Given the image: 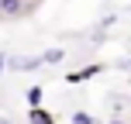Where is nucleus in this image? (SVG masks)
<instances>
[{
	"mask_svg": "<svg viewBox=\"0 0 131 124\" xmlns=\"http://www.w3.org/2000/svg\"><path fill=\"white\" fill-rule=\"evenodd\" d=\"M28 124H55V114H48L45 107H28Z\"/></svg>",
	"mask_w": 131,
	"mask_h": 124,
	"instance_id": "nucleus-4",
	"label": "nucleus"
},
{
	"mask_svg": "<svg viewBox=\"0 0 131 124\" xmlns=\"http://www.w3.org/2000/svg\"><path fill=\"white\" fill-rule=\"evenodd\" d=\"M35 7H41V0H0V21L28 17Z\"/></svg>",
	"mask_w": 131,
	"mask_h": 124,
	"instance_id": "nucleus-1",
	"label": "nucleus"
},
{
	"mask_svg": "<svg viewBox=\"0 0 131 124\" xmlns=\"http://www.w3.org/2000/svg\"><path fill=\"white\" fill-rule=\"evenodd\" d=\"M38 55H41V65H59V62H62L66 55H69V52L55 45V48H45V52H38Z\"/></svg>",
	"mask_w": 131,
	"mask_h": 124,
	"instance_id": "nucleus-5",
	"label": "nucleus"
},
{
	"mask_svg": "<svg viewBox=\"0 0 131 124\" xmlns=\"http://www.w3.org/2000/svg\"><path fill=\"white\" fill-rule=\"evenodd\" d=\"M107 124H128V121H107Z\"/></svg>",
	"mask_w": 131,
	"mask_h": 124,
	"instance_id": "nucleus-10",
	"label": "nucleus"
},
{
	"mask_svg": "<svg viewBox=\"0 0 131 124\" xmlns=\"http://www.w3.org/2000/svg\"><path fill=\"white\" fill-rule=\"evenodd\" d=\"M0 124H14V121H7V117H0Z\"/></svg>",
	"mask_w": 131,
	"mask_h": 124,
	"instance_id": "nucleus-11",
	"label": "nucleus"
},
{
	"mask_svg": "<svg viewBox=\"0 0 131 124\" xmlns=\"http://www.w3.org/2000/svg\"><path fill=\"white\" fill-rule=\"evenodd\" d=\"M72 124H100V121L93 117V114H86V110H76L72 114Z\"/></svg>",
	"mask_w": 131,
	"mask_h": 124,
	"instance_id": "nucleus-7",
	"label": "nucleus"
},
{
	"mask_svg": "<svg viewBox=\"0 0 131 124\" xmlns=\"http://www.w3.org/2000/svg\"><path fill=\"white\" fill-rule=\"evenodd\" d=\"M7 69H10V72H31V69H41V55H7Z\"/></svg>",
	"mask_w": 131,
	"mask_h": 124,
	"instance_id": "nucleus-2",
	"label": "nucleus"
},
{
	"mask_svg": "<svg viewBox=\"0 0 131 124\" xmlns=\"http://www.w3.org/2000/svg\"><path fill=\"white\" fill-rule=\"evenodd\" d=\"M117 69H124V72H131V59H124V62H117Z\"/></svg>",
	"mask_w": 131,
	"mask_h": 124,
	"instance_id": "nucleus-8",
	"label": "nucleus"
},
{
	"mask_svg": "<svg viewBox=\"0 0 131 124\" xmlns=\"http://www.w3.org/2000/svg\"><path fill=\"white\" fill-rule=\"evenodd\" d=\"M97 72H104V65H83L76 72H66V83H83V79H93Z\"/></svg>",
	"mask_w": 131,
	"mask_h": 124,
	"instance_id": "nucleus-3",
	"label": "nucleus"
},
{
	"mask_svg": "<svg viewBox=\"0 0 131 124\" xmlns=\"http://www.w3.org/2000/svg\"><path fill=\"white\" fill-rule=\"evenodd\" d=\"M24 97H28V107H38L41 100H45V90L35 83V86H28V93H24Z\"/></svg>",
	"mask_w": 131,
	"mask_h": 124,
	"instance_id": "nucleus-6",
	"label": "nucleus"
},
{
	"mask_svg": "<svg viewBox=\"0 0 131 124\" xmlns=\"http://www.w3.org/2000/svg\"><path fill=\"white\" fill-rule=\"evenodd\" d=\"M4 69H7V55L0 52V76H4Z\"/></svg>",
	"mask_w": 131,
	"mask_h": 124,
	"instance_id": "nucleus-9",
	"label": "nucleus"
}]
</instances>
